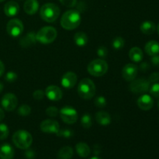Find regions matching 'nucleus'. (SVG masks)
<instances>
[{"mask_svg":"<svg viewBox=\"0 0 159 159\" xmlns=\"http://www.w3.org/2000/svg\"><path fill=\"white\" fill-rule=\"evenodd\" d=\"M81 14L75 9H70L66 11L62 15L61 19V25L67 30H72L76 29L80 25Z\"/></svg>","mask_w":159,"mask_h":159,"instance_id":"1","label":"nucleus"},{"mask_svg":"<svg viewBox=\"0 0 159 159\" xmlns=\"http://www.w3.org/2000/svg\"><path fill=\"white\" fill-rule=\"evenodd\" d=\"M96 85L90 79H83L80 81L78 86V93L84 99H91L96 95Z\"/></svg>","mask_w":159,"mask_h":159,"instance_id":"2","label":"nucleus"},{"mask_svg":"<svg viewBox=\"0 0 159 159\" xmlns=\"http://www.w3.org/2000/svg\"><path fill=\"white\" fill-rule=\"evenodd\" d=\"M60 9L54 3H46L41 7L40 16L43 20L48 23H53L60 16Z\"/></svg>","mask_w":159,"mask_h":159,"instance_id":"3","label":"nucleus"},{"mask_svg":"<svg viewBox=\"0 0 159 159\" xmlns=\"http://www.w3.org/2000/svg\"><path fill=\"white\" fill-rule=\"evenodd\" d=\"M12 141L16 147L20 149H27L30 147L33 142V138L26 130H17L12 135Z\"/></svg>","mask_w":159,"mask_h":159,"instance_id":"4","label":"nucleus"},{"mask_svg":"<svg viewBox=\"0 0 159 159\" xmlns=\"http://www.w3.org/2000/svg\"><path fill=\"white\" fill-rule=\"evenodd\" d=\"M57 32L53 26H43L36 34L37 41L43 44L51 43L57 38Z\"/></svg>","mask_w":159,"mask_h":159,"instance_id":"5","label":"nucleus"},{"mask_svg":"<svg viewBox=\"0 0 159 159\" xmlns=\"http://www.w3.org/2000/svg\"><path fill=\"white\" fill-rule=\"evenodd\" d=\"M89 73L94 77H101L108 71V64L102 59H95L88 65Z\"/></svg>","mask_w":159,"mask_h":159,"instance_id":"6","label":"nucleus"},{"mask_svg":"<svg viewBox=\"0 0 159 159\" xmlns=\"http://www.w3.org/2000/svg\"><path fill=\"white\" fill-rule=\"evenodd\" d=\"M23 23L19 19H12L8 22L6 25V30L8 34L12 37H17L21 35L23 32Z\"/></svg>","mask_w":159,"mask_h":159,"instance_id":"7","label":"nucleus"},{"mask_svg":"<svg viewBox=\"0 0 159 159\" xmlns=\"http://www.w3.org/2000/svg\"><path fill=\"white\" fill-rule=\"evenodd\" d=\"M150 82L144 78L134 79L130 85V90L135 94H141L144 93L149 90Z\"/></svg>","mask_w":159,"mask_h":159,"instance_id":"8","label":"nucleus"},{"mask_svg":"<svg viewBox=\"0 0 159 159\" xmlns=\"http://www.w3.org/2000/svg\"><path fill=\"white\" fill-rule=\"evenodd\" d=\"M59 113L61 118L65 124H74L78 120V113L73 107H65L61 109Z\"/></svg>","mask_w":159,"mask_h":159,"instance_id":"9","label":"nucleus"},{"mask_svg":"<svg viewBox=\"0 0 159 159\" xmlns=\"http://www.w3.org/2000/svg\"><path fill=\"white\" fill-rule=\"evenodd\" d=\"M3 109L6 111H13L17 107L18 99L17 97L12 93H6L3 96L1 101Z\"/></svg>","mask_w":159,"mask_h":159,"instance_id":"10","label":"nucleus"},{"mask_svg":"<svg viewBox=\"0 0 159 159\" xmlns=\"http://www.w3.org/2000/svg\"><path fill=\"white\" fill-rule=\"evenodd\" d=\"M40 127L42 131L48 134H57L60 130L59 124L54 120H45L40 124Z\"/></svg>","mask_w":159,"mask_h":159,"instance_id":"11","label":"nucleus"},{"mask_svg":"<svg viewBox=\"0 0 159 159\" xmlns=\"http://www.w3.org/2000/svg\"><path fill=\"white\" fill-rule=\"evenodd\" d=\"M138 75V67L134 64H127L122 69V76L127 82H132Z\"/></svg>","mask_w":159,"mask_h":159,"instance_id":"12","label":"nucleus"},{"mask_svg":"<svg viewBox=\"0 0 159 159\" xmlns=\"http://www.w3.org/2000/svg\"><path fill=\"white\" fill-rule=\"evenodd\" d=\"M77 75L72 71L65 73L61 79V84L65 89H71L77 83Z\"/></svg>","mask_w":159,"mask_h":159,"instance_id":"13","label":"nucleus"},{"mask_svg":"<svg viewBox=\"0 0 159 159\" xmlns=\"http://www.w3.org/2000/svg\"><path fill=\"white\" fill-rule=\"evenodd\" d=\"M45 96L51 101H58L61 99L63 93L59 87L56 85H49L45 90Z\"/></svg>","mask_w":159,"mask_h":159,"instance_id":"14","label":"nucleus"},{"mask_svg":"<svg viewBox=\"0 0 159 159\" xmlns=\"http://www.w3.org/2000/svg\"><path fill=\"white\" fill-rule=\"evenodd\" d=\"M137 103H138V107L141 110H144V111H148V110H151L153 107L154 100L151 96L147 94H144L141 97L138 98Z\"/></svg>","mask_w":159,"mask_h":159,"instance_id":"15","label":"nucleus"},{"mask_svg":"<svg viewBox=\"0 0 159 159\" xmlns=\"http://www.w3.org/2000/svg\"><path fill=\"white\" fill-rule=\"evenodd\" d=\"M20 12V6L16 2L9 1L4 6V12L7 16H16Z\"/></svg>","mask_w":159,"mask_h":159,"instance_id":"16","label":"nucleus"},{"mask_svg":"<svg viewBox=\"0 0 159 159\" xmlns=\"http://www.w3.org/2000/svg\"><path fill=\"white\" fill-rule=\"evenodd\" d=\"M15 152L10 144H4L0 147V159H13Z\"/></svg>","mask_w":159,"mask_h":159,"instance_id":"17","label":"nucleus"},{"mask_svg":"<svg viewBox=\"0 0 159 159\" xmlns=\"http://www.w3.org/2000/svg\"><path fill=\"white\" fill-rule=\"evenodd\" d=\"M39 9V2L37 0H26L23 5V9L28 15H34Z\"/></svg>","mask_w":159,"mask_h":159,"instance_id":"18","label":"nucleus"},{"mask_svg":"<svg viewBox=\"0 0 159 159\" xmlns=\"http://www.w3.org/2000/svg\"><path fill=\"white\" fill-rule=\"evenodd\" d=\"M96 120L100 125L107 126L111 123V117H110V115L107 112L99 111L96 113Z\"/></svg>","mask_w":159,"mask_h":159,"instance_id":"19","label":"nucleus"},{"mask_svg":"<svg viewBox=\"0 0 159 159\" xmlns=\"http://www.w3.org/2000/svg\"><path fill=\"white\" fill-rule=\"evenodd\" d=\"M144 49L148 55H156L159 53V43L155 40H150L145 44Z\"/></svg>","mask_w":159,"mask_h":159,"instance_id":"20","label":"nucleus"},{"mask_svg":"<svg viewBox=\"0 0 159 159\" xmlns=\"http://www.w3.org/2000/svg\"><path fill=\"white\" fill-rule=\"evenodd\" d=\"M76 152L77 154L82 158H86L89 155L91 150H90L89 146L84 142H79L75 146Z\"/></svg>","mask_w":159,"mask_h":159,"instance_id":"21","label":"nucleus"},{"mask_svg":"<svg viewBox=\"0 0 159 159\" xmlns=\"http://www.w3.org/2000/svg\"><path fill=\"white\" fill-rule=\"evenodd\" d=\"M129 57L134 62H140L143 59V51L138 47H134L129 51Z\"/></svg>","mask_w":159,"mask_h":159,"instance_id":"22","label":"nucleus"},{"mask_svg":"<svg viewBox=\"0 0 159 159\" xmlns=\"http://www.w3.org/2000/svg\"><path fill=\"white\" fill-rule=\"evenodd\" d=\"M140 29L143 34H146V35H151L155 33V30H156V26L152 21H144L141 23Z\"/></svg>","mask_w":159,"mask_h":159,"instance_id":"23","label":"nucleus"},{"mask_svg":"<svg viewBox=\"0 0 159 159\" xmlns=\"http://www.w3.org/2000/svg\"><path fill=\"white\" fill-rule=\"evenodd\" d=\"M37 40L36 39V34L34 33L30 32L29 34H26L25 37H23V38L20 40V44L22 47H24V48H27V47L30 46L31 44L34 43Z\"/></svg>","mask_w":159,"mask_h":159,"instance_id":"24","label":"nucleus"},{"mask_svg":"<svg viewBox=\"0 0 159 159\" xmlns=\"http://www.w3.org/2000/svg\"><path fill=\"white\" fill-rule=\"evenodd\" d=\"M73 149L69 146H65L60 149L57 153L58 159H71L73 156Z\"/></svg>","mask_w":159,"mask_h":159,"instance_id":"25","label":"nucleus"},{"mask_svg":"<svg viewBox=\"0 0 159 159\" xmlns=\"http://www.w3.org/2000/svg\"><path fill=\"white\" fill-rule=\"evenodd\" d=\"M74 41L78 46L83 47L88 43V37L83 32H78L74 36Z\"/></svg>","mask_w":159,"mask_h":159,"instance_id":"26","label":"nucleus"},{"mask_svg":"<svg viewBox=\"0 0 159 159\" xmlns=\"http://www.w3.org/2000/svg\"><path fill=\"white\" fill-rule=\"evenodd\" d=\"M81 124L85 129H89L93 125V118L91 115L85 113L81 118Z\"/></svg>","mask_w":159,"mask_h":159,"instance_id":"27","label":"nucleus"},{"mask_svg":"<svg viewBox=\"0 0 159 159\" xmlns=\"http://www.w3.org/2000/svg\"><path fill=\"white\" fill-rule=\"evenodd\" d=\"M57 136L58 137H61V138H69L73 136L74 134V132L69 128H65V129H60L58 130L57 134Z\"/></svg>","mask_w":159,"mask_h":159,"instance_id":"28","label":"nucleus"},{"mask_svg":"<svg viewBox=\"0 0 159 159\" xmlns=\"http://www.w3.org/2000/svg\"><path fill=\"white\" fill-rule=\"evenodd\" d=\"M9 127L5 124H0V140H5L9 136Z\"/></svg>","mask_w":159,"mask_h":159,"instance_id":"29","label":"nucleus"},{"mask_svg":"<svg viewBox=\"0 0 159 159\" xmlns=\"http://www.w3.org/2000/svg\"><path fill=\"white\" fill-rule=\"evenodd\" d=\"M124 46V39L121 37H116L113 40V48L115 50H120Z\"/></svg>","mask_w":159,"mask_h":159,"instance_id":"30","label":"nucleus"},{"mask_svg":"<svg viewBox=\"0 0 159 159\" xmlns=\"http://www.w3.org/2000/svg\"><path fill=\"white\" fill-rule=\"evenodd\" d=\"M31 112V107L28 106L27 104H23L22 105L20 108L18 109V113L20 116H26L30 113Z\"/></svg>","mask_w":159,"mask_h":159,"instance_id":"31","label":"nucleus"},{"mask_svg":"<svg viewBox=\"0 0 159 159\" xmlns=\"http://www.w3.org/2000/svg\"><path fill=\"white\" fill-rule=\"evenodd\" d=\"M94 103L96 107L99 108H103L107 106V99L104 96H98L95 99Z\"/></svg>","mask_w":159,"mask_h":159,"instance_id":"32","label":"nucleus"},{"mask_svg":"<svg viewBox=\"0 0 159 159\" xmlns=\"http://www.w3.org/2000/svg\"><path fill=\"white\" fill-rule=\"evenodd\" d=\"M59 110L57 107H50L47 108L46 110V114L48 116H51V117H55L58 115Z\"/></svg>","mask_w":159,"mask_h":159,"instance_id":"33","label":"nucleus"},{"mask_svg":"<svg viewBox=\"0 0 159 159\" xmlns=\"http://www.w3.org/2000/svg\"><path fill=\"white\" fill-rule=\"evenodd\" d=\"M17 78H18V75H17L16 73L14 72V71H9V72L6 73V76H5L6 80L9 82H15L17 79Z\"/></svg>","mask_w":159,"mask_h":159,"instance_id":"34","label":"nucleus"},{"mask_svg":"<svg viewBox=\"0 0 159 159\" xmlns=\"http://www.w3.org/2000/svg\"><path fill=\"white\" fill-rule=\"evenodd\" d=\"M150 93L155 97H159V83H155L150 89Z\"/></svg>","mask_w":159,"mask_h":159,"instance_id":"35","label":"nucleus"},{"mask_svg":"<svg viewBox=\"0 0 159 159\" xmlns=\"http://www.w3.org/2000/svg\"><path fill=\"white\" fill-rule=\"evenodd\" d=\"M59 1L63 6L69 8L74 7L77 4V0H59Z\"/></svg>","mask_w":159,"mask_h":159,"instance_id":"36","label":"nucleus"},{"mask_svg":"<svg viewBox=\"0 0 159 159\" xmlns=\"http://www.w3.org/2000/svg\"><path fill=\"white\" fill-rule=\"evenodd\" d=\"M44 96H45V92L42 91V90L40 89L36 90V91L34 93V94H33L34 98L35 99H37V100H40V99H43Z\"/></svg>","mask_w":159,"mask_h":159,"instance_id":"37","label":"nucleus"},{"mask_svg":"<svg viewBox=\"0 0 159 159\" xmlns=\"http://www.w3.org/2000/svg\"><path fill=\"white\" fill-rule=\"evenodd\" d=\"M97 54L100 57H106L108 54V51L106 47H100L97 50Z\"/></svg>","mask_w":159,"mask_h":159,"instance_id":"38","label":"nucleus"},{"mask_svg":"<svg viewBox=\"0 0 159 159\" xmlns=\"http://www.w3.org/2000/svg\"><path fill=\"white\" fill-rule=\"evenodd\" d=\"M159 81V72H154L149 76V82H157Z\"/></svg>","mask_w":159,"mask_h":159,"instance_id":"39","label":"nucleus"},{"mask_svg":"<svg viewBox=\"0 0 159 159\" xmlns=\"http://www.w3.org/2000/svg\"><path fill=\"white\" fill-rule=\"evenodd\" d=\"M152 62L155 66H159V55L156 54V55L152 56Z\"/></svg>","mask_w":159,"mask_h":159,"instance_id":"40","label":"nucleus"},{"mask_svg":"<svg viewBox=\"0 0 159 159\" xmlns=\"http://www.w3.org/2000/svg\"><path fill=\"white\" fill-rule=\"evenodd\" d=\"M141 69L143 71H147V70L149 69V65L147 63V62H144V63H142L141 65Z\"/></svg>","mask_w":159,"mask_h":159,"instance_id":"41","label":"nucleus"},{"mask_svg":"<svg viewBox=\"0 0 159 159\" xmlns=\"http://www.w3.org/2000/svg\"><path fill=\"white\" fill-rule=\"evenodd\" d=\"M26 157L28 159H32L33 158H34V152H33V151L32 150L27 151V152H26Z\"/></svg>","mask_w":159,"mask_h":159,"instance_id":"42","label":"nucleus"},{"mask_svg":"<svg viewBox=\"0 0 159 159\" xmlns=\"http://www.w3.org/2000/svg\"><path fill=\"white\" fill-rule=\"evenodd\" d=\"M5 72V65L3 62L0 60V77L4 74Z\"/></svg>","mask_w":159,"mask_h":159,"instance_id":"43","label":"nucleus"},{"mask_svg":"<svg viewBox=\"0 0 159 159\" xmlns=\"http://www.w3.org/2000/svg\"><path fill=\"white\" fill-rule=\"evenodd\" d=\"M5 117V113L3 111V110L2 108H0V122L4 119Z\"/></svg>","mask_w":159,"mask_h":159,"instance_id":"44","label":"nucleus"},{"mask_svg":"<svg viewBox=\"0 0 159 159\" xmlns=\"http://www.w3.org/2000/svg\"><path fill=\"white\" fill-rule=\"evenodd\" d=\"M3 90V84L0 82V93Z\"/></svg>","mask_w":159,"mask_h":159,"instance_id":"45","label":"nucleus"},{"mask_svg":"<svg viewBox=\"0 0 159 159\" xmlns=\"http://www.w3.org/2000/svg\"><path fill=\"white\" fill-rule=\"evenodd\" d=\"M90 159H102V158H99V157H97V156H94V157H93V158H91Z\"/></svg>","mask_w":159,"mask_h":159,"instance_id":"46","label":"nucleus"},{"mask_svg":"<svg viewBox=\"0 0 159 159\" xmlns=\"http://www.w3.org/2000/svg\"><path fill=\"white\" fill-rule=\"evenodd\" d=\"M158 35H159V23L158 25Z\"/></svg>","mask_w":159,"mask_h":159,"instance_id":"47","label":"nucleus"},{"mask_svg":"<svg viewBox=\"0 0 159 159\" xmlns=\"http://www.w3.org/2000/svg\"><path fill=\"white\" fill-rule=\"evenodd\" d=\"M158 110H159V100H158Z\"/></svg>","mask_w":159,"mask_h":159,"instance_id":"48","label":"nucleus"},{"mask_svg":"<svg viewBox=\"0 0 159 159\" xmlns=\"http://www.w3.org/2000/svg\"><path fill=\"white\" fill-rule=\"evenodd\" d=\"M5 0H0V2H4Z\"/></svg>","mask_w":159,"mask_h":159,"instance_id":"49","label":"nucleus"}]
</instances>
